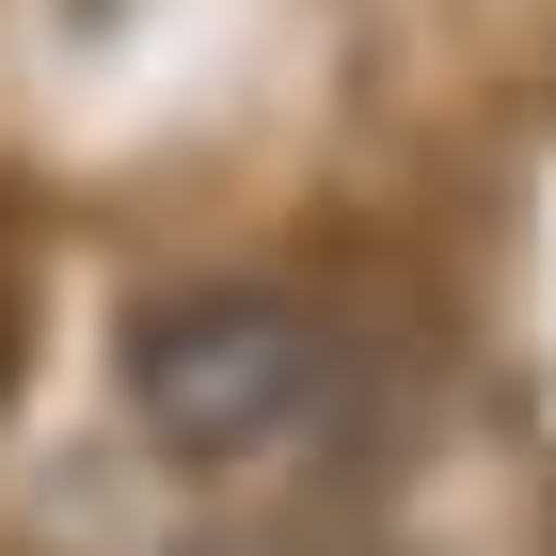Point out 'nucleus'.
<instances>
[{"mask_svg":"<svg viewBox=\"0 0 556 556\" xmlns=\"http://www.w3.org/2000/svg\"><path fill=\"white\" fill-rule=\"evenodd\" d=\"M350 350L302 318L287 287H175L128 318V397L175 462H255V445H302L334 414Z\"/></svg>","mask_w":556,"mask_h":556,"instance_id":"nucleus-1","label":"nucleus"},{"mask_svg":"<svg viewBox=\"0 0 556 556\" xmlns=\"http://www.w3.org/2000/svg\"><path fill=\"white\" fill-rule=\"evenodd\" d=\"M0 334H16V302H0Z\"/></svg>","mask_w":556,"mask_h":556,"instance_id":"nucleus-2","label":"nucleus"}]
</instances>
